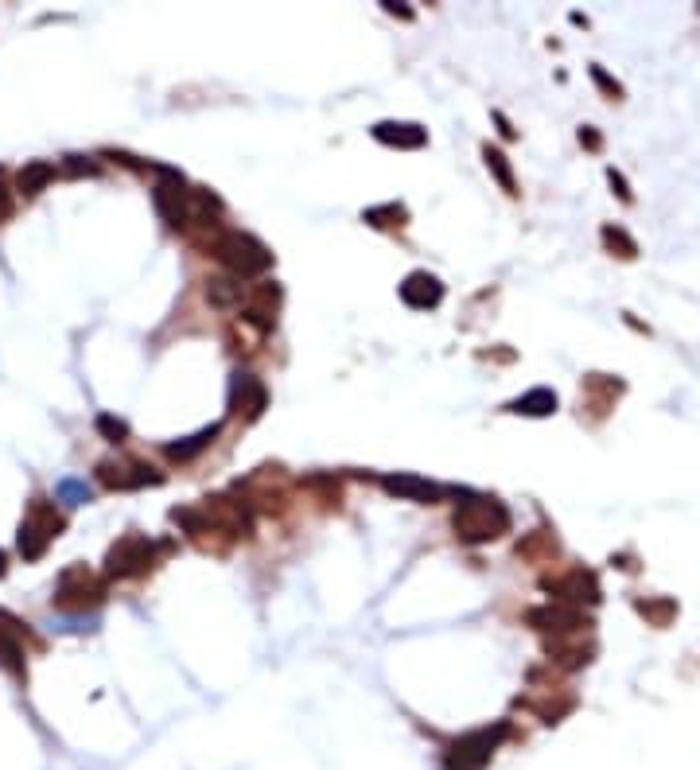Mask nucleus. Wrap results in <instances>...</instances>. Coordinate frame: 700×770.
I'll list each match as a JSON object with an SVG mask.
<instances>
[{"label":"nucleus","mask_w":700,"mask_h":770,"mask_svg":"<svg viewBox=\"0 0 700 770\" xmlns=\"http://www.w3.org/2000/svg\"><path fill=\"white\" fill-rule=\"evenodd\" d=\"M455 533L459 541L467 545H483V541H494L502 533H510V510L498 502V498H467L459 510H455Z\"/></svg>","instance_id":"nucleus-1"},{"label":"nucleus","mask_w":700,"mask_h":770,"mask_svg":"<svg viewBox=\"0 0 700 770\" xmlns=\"http://www.w3.org/2000/svg\"><path fill=\"white\" fill-rule=\"evenodd\" d=\"M210 249H214V253H218V261L230 269V277H238V280L261 277V273L273 265V253L257 242L253 234H238V230L218 234Z\"/></svg>","instance_id":"nucleus-2"},{"label":"nucleus","mask_w":700,"mask_h":770,"mask_svg":"<svg viewBox=\"0 0 700 770\" xmlns=\"http://www.w3.org/2000/svg\"><path fill=\"white\" fill-rule=\"evenodd\" d=\"M63 514L51 506V502H43V498H35L32 510H28V518L20 522V533H16V549H20V557L24 560H39L47 553V545L63 533Z\"/></svg>","instance_id":"nucleus-3"},{"label":"nucleus","mask_w":700,"mask_h":770,"mask_svg":"<svg viewBox=\"0 0 700 770\" xmlns=\"http://www.w3.org/2000/svg\"><path fill=\"white\" fill-rule=\"evenodd\" d=\"M152 557H156L152 541H148L144 533H129V537H121V541L109 549V557H105V572H109V576H117V580H129V576L148 572V568H152Z\"/></svg>","instance_id":"nucleus-4"},{"label":"nucleus","mask_w":700,"mask_h":770,"mask_svg":"<svg viewBox=\"0 0 700 770\" xmlns=\"http://www.w3.org/2000/svg\"><path fill=\"white\" fill-rule=\"evenodd\" d=\"M506 732H510L506 724H494V728H483V732L463 735L452 751H448V763H452V770H479L490 755H494V747L506 739Z\"/></svg>","instance_id":"nucleus-5"},{"label":"nucleus","mask_w":700,"mask_h":770,"mask_svg":"<svg viewBox=\"0 0 700 770\" xmlns=\"http://www.w3.org/2000/svg\"><path fill=\"white\" fill-rule=\"evenodd\" d=\"M105 599V588L86 572V568H67L59 576V588H55V603L67 607V611H86V607H98Z\"/></svg>","instance_id":"nucleus-6"},{"label":"nucleus","mask_w":700,"mask_h":770,"mask_svg":"<svg viewBox=\"0 0 700 770\" xmlns=\"http://www.w3.org/2000/svg\"><path fill=\"white\" fill-rule=\"evenodd\" d=\"M98 479H102L109 490H137V487H156L164 475L148 463H137V459H102L98 463Z\"/></svg>","instance_id":"nucleus-7"},{"label":"nucleus","mask_w":700,"mask_h":770,"mask_svg":"<svg viewBox=\"0 0 700 770\" xmlns=\"http://www.w3.org/2000/svg\"><path fill=\"white\" fill-rule=\"evenodd\" d=\"M152 203H156V214L179 230V226H187V203H191V191L183 187V179L179 172L172 168H164V183H156V191H152Z\"/></svg>","instance_id":"nucleus-8"},{"label":"nucleus","mask_w":700,"mask_h":770,"mask_svg":"<svg viewBox=\"0 0 700 770\" xmlns=\"http://www.w3.org/2000/svg\"><path fill=\"white\" fill-rule=\"evenodd\" d=\"M277 304H280V288L277 284H261L253 292H245L242 300V319L253 323L257 331H269L277 323Z\"/></svg>","instance_id":"nucleus-9"},{"label":"nucleus","mask_w":700,"mask_h":770,"mask_svg":"<svg viewBox=\"0 0 700 770\" xmlns=\"http://www.w3.org/2000/svg\"><path fill=\"white\" fill-rule=\"evenodd\" d=\"M265 385L257 382L253 374H234V382H230V413H238L245 420H257L261 417V409H265Z\"/></svg>","instance_id":"nucleus-10"},{"label":"nucleus","mask_w":700,"mask_h":770,"mask_svg":"<svg viewBox=\"0 0 700 770\" xmlns=\"http://www.w3.org/2000/svg\"><path fill=\"white\" fill-rule=\"evenodd\" d=\"M529 623L537 630H553V634H576L580 627H588V615H580V607H560V603H549V607H537L529 611Z\"/></svg>","instance_id":"nucleus-11"},{"label":"nucleus","mask_w":700,"mask_h":770,"mask_svg":"<svg viewBox=\"0 0 700 770\" xmlns=\"http://www.w3.org/2000/svg\"><path fill=\"white\" fill-rule=\"evenodd\" d=\"M545 592L568 599V603H599V580L584 568H572L564 580H545Z\"/></svg>","instance_id":"nucleus-12"},{"label":"nucleus","mask_w":700,"mask_h":770,"mask_svg":"<svg viewBox=\"0 0 700 770\" xmlns=\"http://www.w3.org/2000/svg\"><path fill=\"white\" fill-rule=\"evenodd\" d=\"M401 300L409 308H436L444 300V284L432 277V273H409L401 284Z\"/></svg>","instance_id":"nucleus-13"},{"label":"nucleus","mask_w":700,"mask_h":770,"mask_svg":"<svg viewBox=\"0 0 700 770\" xmlns=\"http://www.w3.org/2000/svg\"><path fill=\"white\" fill-rule=\"evenodd\" d=\"M382 487L389 490V494H397V498H409V502H436V498L444 494L436 483L417 479V475H385Z\"/></svg>","instance_id":"nucleus-14"},{"label":"nucleus","mask_w":700,"mask_h":770,"mask_svg":"<svg viewBox=\"0 0 700 770\" xmlns=\"http://www.w3.org/2000/svg\"><path fill=\"white\" fill-rule=\"evenodd\" d=\"M374 137L389 144V148H424L428 133L420 125H409V121H382V125H374Z\"/></svg>","instance_id":"nucleus-15"},{"label":"nucleus","mask_w":700,"mask_h":770,"mask_svg":"<svg viewBox=\"0 0 700 770\" xmlns=\"http://www.w3.org/2000/svg\"><path fill=\"white\" fill-rule=\"evenodd\" d=\"M55 175H59V168H55L51 160H32V164H24L20 175H16V191H20V195H39Z\"/></svg>","instance_id":"nucleus-16"},{"label":"nucleus","mask_w":700,"mask_h":770,"mask_svg":"<svg viewBox=\"0 0 700 770\" xmlns=\"http://www.w3.org/2000/svg\"><path fill=\"white\" fill-rule=\"evenodd\" d=\"M506 409L522 413V417H549V413H557V393L553 389H533V393H525L518 401H510Z\"/></svg>","instance_id":"nucleus-17"},{"label":"nucleus","mask_w":700,"mask_h":770,"mask_svg":"<svg viewBox=\"0 0 700 770\" xmlns=\"http://www.w3.org/2000/svg\"><path fill=\"white\" fill-rule=\"evenodd\" d=\"M207 300L214 308H234L245 300V284L238 277H210L207 280Z\"/></svg>","instance_id":"nucleus-18"},{"label":"nucleus","mask_w":700,"mask_h":770,"mask_svg":"<svg viewBox=\"0 0 700 770\" xmlns=\"http://www.w3.org/2000/svg\"><path fill=\"white\" fill-rule=\"evenodd\" d=\"M0 665L12 673V677H24L28 665H24V646L16 638V627H0Z\"/></svg>","instance_id":"nucleus-19"},{"label":"nucleus","mask_w":700,"mask_h":770,"mask_svg":"<svg viewBox=\"0 0 700 770\" xmlns=\"http://www.w3.org/2000/svg\"><path fill=\"white\" fill-rule=\"evenodd\" d=\"M218 436V424H210V428H203V432H195V436H187V440H179V444H168L164 452H168V459H195V455L207 448L210 440Z\"/></svg>","instance_id":"nucleus-20"},{"label":"nucleus","mask_w":700,"mask_h":770,"mask_svg":"<svg viewBox=\"0 0 700 770\" xmlns=\"http://www.w3.org/2000/svg\"><path fill=\"white\" fill-rule=\"evenodd\" d=\"M55 498L63 502V506H86L90 498H94V490L86 479H59V487H55Z\"/></svg>","instance_id":"nucleus-21"},{"label":"nucleus","mask_w":700,"mask_h":770,"mask_svg":"<svg viewBox=\"0 0 700 770\" xmlns=\"http://www.w3.org/2000/svg\"><path fill=\"white\" fill-rule=\"evenodd\" d=\"M483 156H487V168L498 175V183H502V191L506 195H518V183H514V172H510V164H506V156L498 152V148H483Z\"/></svg>","instance_id":"nucleus-22"},{"label":"nucleus","mask_w":700,"mask_h":770,"mask_svg":"<svg viewBox=\"0 0 700 770\" xmlns=\"http://www.w3.org/2000/svg\"><path fill=\"white\" fill-rule=\"evenodd\" d=\"M603 245H607L611 253L619 249V257H623V261L638 257V245H634V238H630L627 230H619V226H603Z\"/></svg>","instance_id":"nucleus-23"},{"label":"nucleus","mask_w":700,"mask_h":770,"mask_svg":"<svg viewBox=\"0 0 700 770\" xmlns=\"http://www.w3.org/2000/svg\"><path fill=\"white\" fill-rule=\"evenodd\" d=\"M638 611L650 615L658 627H665V623L677 615V603H673V599H646V603H638Z\"/></svg>","instance_id":"nucleus-24"},{"label":"nucleus","mask_w":700,"mask_h":770,"mask_svg":"<svg viewBox=\"0 0 700 770\" xmlns=\"http://www.w3.org/2000/svg\"><path fill=\"white\" fill-rule=\"evenodd\" d=\"M98 432H102L109 444H121V440L129 436V424L117 417H109V413H102V417H98Z\"/></svg>","instance_id":"nucleus-25"},{"label":"nucleus","mask_w":700,"mask_h":770,"mask_svg":"<svg viewBox=\"0 0 700 770\" xmlns=\"http://www.w3.org/2000/svg\"><path fill=\"white\" fill-rule=\"evenodd\" d=\"M98 160H90V156H67L63 160V175H74V179H82V175H98Z\"/></svg>","instance_id":"nucleus-26"},{"label":"nucleus","mask_w":700,"mask_h":770,"mask_svg":"<svg viewBox=\"0 0 700 770\" xmlns=\"http://www.w3.org/2000/svg\"><path fill=\"white\" fill-rule=\"evenodd\" d=\"M592 78L599 82V86H603V94H611V98H623V86H619L615 78H607V74H603V67H592Z\"/></svg>","instance_id":"nucleus-27"},{"label":"nucleus","mask_w":700,"mask_h":770,"mask_svg":"<svg viewBox=\"0 0 700 770\" xmlns=\"http://www.w3.org/2000/svg\"><path fill=\"white\" fill-rule=\"evenodd\" d=\"M607 179H611V187L619 191V199H623V203H630V199H634V195H630V187H627V179H623V172H615V168H607Z\"/></svg>","instance_id":"nucleus-28"},{"label":"nucleus","mask_w":700,"mask_h":770,"mask_svg":"<svg viewBox=\"0 0 700 770\" xmlns=\"http://www.w3.org/2000/svg\"><path fill=\"white\" fill-rule=\"evenodd\" d=\"M580 144H588V148H599V133H595L592 125H584V129H580Z\"/></svg>","instance_id":"nucleus-29"},{"label":"nucleus","mask_w":700,"mask_h":770,"mask_svg":"<svg viewBox=\"0 0 700 770\" xmlns=\"http://www.w3.org/2000/svg\"><path fill=\"white\" fill-rule=\"evenodd\" d=\"M12 214V203H8V191L0 187V218H8Z\"/></svg>","instance_id":"nucleus-30"},{"label":"nucleus","mask_w":700,"mask_h":770,"mask_svg":"<svg viewBox=\"0 0 700 770\" xmlns=\"http://www.w3.org/2000/svg\"><path fill=\"white\" fill-rule=\"evenodd\" d=\"M4 572H8V557H4V553H0V576H4Z\"/></svg>","instance_id":"nucleus-31"}]
</instances>
